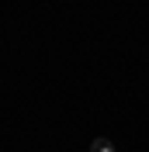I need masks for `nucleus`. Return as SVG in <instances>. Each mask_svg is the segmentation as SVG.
Masks as SVG:
<instances>
[{
	"label": "nucleus",
	"mask_w": 149,
	"mask_h": 152,
	"mask_svg": "<svg viewBox=\"0 0 149 152\" xmlns=\"http://www.w3.org/2000/svg\"><path fill=\"white\" fill-rule=\"evenodd\" d=\"M90 152H114V145H111V138H94Z\"/></svg>",
	"instance_id": "f257e3e1"
}]
</instances>
